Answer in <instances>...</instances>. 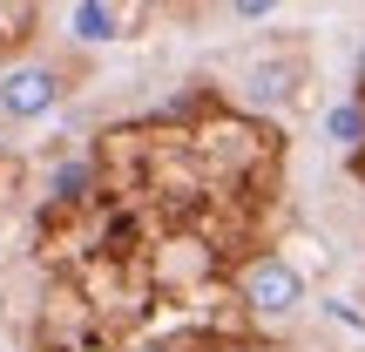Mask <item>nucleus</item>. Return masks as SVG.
Returning <instances> with one entry per match:
<instances>
[{
    "label": "nucleus",
    "instance_id": "1",
    "mask_svg": "<svg viewBox=\"0 0 365 352\" xmlns=\"http://www.w3.org/2000/svg\"><path fill=\"white\" fill-rule=\"evenodd\" d=\"M237 305H244L257 326H291L304 305V271L284 251H257V258L237 264Z\"/></svg>",
    "mask_w": 365,
    "mask_h": 352
},
{
    "label": "nucleus",
    "instance_id": "2",
    "mask_svg": "<svg viewBox=\"0 0 365 352\" xmlns=\"http://www.w3.org/2000/svg\"><path fill=\"white\" fill-rule=\"evenodd\" d=\"M54 102H61V75L54 68L27 61V68H7L0 75V116L7 122H41Z\"/></svg>",
    "mask_w": 365,
    "mask_h": 352
},
{
    "label": "nucleus",
    "instance_id": "3",
    "mask_svg": "<svg viewBox=\"0 0 365 352\" xmlns=\"http://www.w3.org/2000/svg\"><path fill=\"white\" fill-rule=\"evenodd\" d=\"M250 95H257V102H291V95H298V61H257L250 68Z\"/></svg>",
    "mask_w": 365,
    "mask_h": 352
},
{
    "label": "nucleus",
    "instance_id": "4",
    "mask_svg": "<svg viewBox=\"0 0 365 352\" xmlns=\"http://www.w3.org/2000/svg\"><path fill=\"white\" fill-rule=\"evenodd\" d=\"M325 136H331V149H365V102H331Z\"/></svg>",
    "mask_w": 365,
    "mask_h": 352
},
{
    "label": "nucleus",
    "instance_id": "5",
    "mask_svg": "<svg viewBox=\"0 0 365 352\" xmlns=\"http://www.w3.org/2000/svg\"><path fill=\"white\" fill-rule=\"evenodd\" d=\"M48 190H54V203H81V196L95 190V170H88V163H54Z\"/></svg>",
    "mask_w": 365,
    "mask_h": 352
},
{
    "label": "nucleus",
    "instance_id": "6",
    "mask_svg": "<svg viewBox=\"0 0 365 352\" xmlns=\"http://www.w3.org/2000/svg\"><path fill=\"white\" fill-rule=\"evenodd\" d=\"M108 34H115L108 7H102V0H81V7H75V41H108Z\"/></svg>",
    "mask_w": 365,
    "mask_h": 352
},
{
    "label": "nucleus",
    "instance_id": "7",
    "mask_svg": "<svg viewBox=\"0 0 365 352\" xmlns=\"http://www.w3.org/2000/svg\"><path fill=\"white\" fill-rule=\"evenodd\" d=\"M223 7H230V21H244V27H250V21H271L284 0H223Z\"/></svg>",
    "mask_w": 365,
    "mask_h": 352
},
{
    "label": "nucleus",
    "instance_id": "8",
    "mask_svg": "<svg viewBox=\"0 0 365 352\" xmlns=\"http://www.w3.org/2000/svg\"><path fill=\"white\" fill-rule=\"evenodd\" d=\"M135 352H190V346H182V339H143Z\"/></svg>",
    "mask_w": 365,
    "mask_h": 352
},
{
    "label": "nucleus",
    "instance_id": "9",
    "mask_svg": "<svg viewBox=\"0 0 365 352\" xmlns=\"http://www.w3.org/2000/svg\"><path fill=\"white\" fill-rule=\"evenodd\" d=\"M203 352H257V346H244V339H223V346H203Z\"/></svg>",
    "mask_w": 365,
    "mask_h": 352
},
{
    "label": "nucleus",
    "instance_id": "10",
    "mask_svg": "<svg viewBox=\"0 0 365 352\" xmlns=\"http://www.w3.org/2000/svg\"><path fill=\"white\" fill-rule=\"evenodd\" d=\"M359 68H365V41H359Z\"/></svg>",
    "mask_w": 365,
    "mask_h": 352
}]
</instances>
